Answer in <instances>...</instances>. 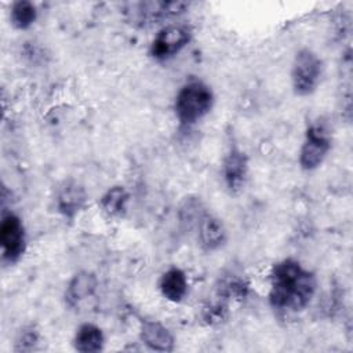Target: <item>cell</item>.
<instances>
[{
  "label": "cell",
  "instance_id": "9c48e42d",
  "mask_svg": "<svg viewBox=\"0 0 353 353\" xmlns=\"http://www.w3.org/2000/svg\"><path fill=\"white\" fill-rule=\"evenodd\" d=\"M199 241L205 251H215L225 245L228 232L223 222L211 214H204L197 223Z\"/></svg>",
  "mask_w": 353,
  "mask_h": 353
},
{
  "label": "cell",
  "instance_id": "ac0fdd59",
  "mask_svg": "<svg viewBox=\"0 0 353 353\" xmlns=\"http://www.w3.org/2000/svg\"><path fill=\"white\" fill-rule=\"evenodd\" d=\"M228 314V305L223 299H218L210 305H207L203 309V319L208 323V324H216L221 323L222 320L226 319Z\"/></svg>",
  "mask_w": 353,
  "mask_h": 353
},
{
  "label": "cell",
  "instance_id": "2e32d148",
  "mask_svg": "<svg viewBox=\"0 0 353 353\" xmlns=\"http://www.w3.org/2000/svg\"><path fill=\"white\" fill-rule=\"evenodd\" d=\"M37 18V8L28 0H19L12 3L10 10V21L18 30L29 29Z\"/></svg>",
  "mask_w": 353,
  "mask_h": 353
},
{
  "label": "cell",
  "instance_id": "3957f363",
  "mask_svg": "<svg viewBox=\"0 0 353 353\" xmlns=\"http://www.w3.org/2000/svg\"><path fill=\"white\" fill-rule=\"evenodd\" d=\"M323 69V61L314 51L309 48L299 50L294 58L291 69L294 92L299 97L314 92L321 81Z\"/></svg>",
  "mask_w": 353,
  "mask_h": 353
},
{
  "label": "cell",
  "instance_id": "d6986e66",
  "mask_svg": "<svg viewBox=\"0 0 353 353\" xmlns=\"http://www.w3.org/2000/svg\"><path fill=\"white\" fill-rule=\"evenodd\" d=\"M39 342V334L33 327H25L19 331L15 341V350L26 352L34 349Z\"/></svg>",
  "mask_w": 353,
  "mask_h": 353
},
{
  "label": "cell",
  "instance_id": "5bb4252c",
  "mask_svg": "<svg viewBox=\"0 0 353 353\" xmlns=\"http://www.w3.org/2000/svg\"><path fill=\"white\" fill-rule=\"evenodd\" d=\"M105 345V336L102 330L92 324V323H84L81 324L73 338V346L77 352L81 353H94L103 349Z\"/></svg>",
  "mask_w": 353,
  "mask_h": 353
},
{
  "label": "cell",
  "instance_id": "5b68a950",
  "mask_svg": "<svg viewBox=\"0 0 353 353\" xmlns=\"http://www.w3.org/2000/svg\"><path fill=\"white\" fill-rule=\"evenodd\" d=\"M1 256L7 263H15L26 250V234L22 219L14 212H4L0 222Z\"/></svg>",
  "mask_w": 353,
  "mask_h": 353
},
{
  "label": "cell",
  "instance_id": "7a4b0ae2",
  "mask_svg": "<svg viewBox=\"0 0 353 353\" xmlns=\"http://www.w3.org/2000/svg\"><path fill=\"white\" fill-rule=\"evenodd\" d=\"M214 105V92L203 81L193 80L181 87L175 97L174 110L178 120L190 125L210 113Z\"/></svg>",
  "mask_w": 353,
  "mask_h": 353
},
{
  "label": "cell",
  "instance_id": "7c38bea8",
  "mask_svg": "<svg viewBox=\"0 0 353 353\" xmlns=\"http://www.w3.org/2000/svg\"><path fill=\"white\" fill-rule=\"evenodd\" d=\"M188 277L179 268H170L159 280V290L170 302H181L188 294Z\"/></svg>",
  "mask_w": 353,
  "mask_h": 353
},
{
  "label": "cell",
  "instance_id": "30bf717a",
  "mask_svg": "<svg viewBox=\"0 0 353 353\" xmlns=\"http://www.w3.org/2000/svg\"><path fill=\"white\" fill-rule=\"evenodd\" d=\"M141 341L152 350L171 352L175 346L174 335L170 330L156 320H145L139 331Z\"/></svg>",
  "mask_w": 353,
  "mask_h": 353
},
{
  "label": "cell",
  "instance_id": "277c9868",
  "mask_svg": "<svg viewBox=\"0 0 353 353\" xmlns=\"http://www.w3.org/2000/svg\"><path fill=\"white\" fill-rule=\"evenodd\" d=\"M192 30L183 23L161 28L150 44V55L156 61H167L179 54L190 41Z\"/></svg>",
  "mask_w": 353,
  "mask_h": 353
},
{
  "label": "cell",
  "instance_id": "e0dca14e",
  "mask_svg": "<svg viewBox=\"0 0 353 353\" xmlns=\"http://www.w3.org/2000/svg\"><path fill=\"white\" fill-rule=\"evenodd\" d=\"M216 291L218 298L223 301L243 299L248 292V283L237 274H228L219 280Z\"/></svg>",
  "mask_w": 353,
  "mask_h": 353
},
{
  "label": "cell",
  "instance_id": "9a60e30c",
  "mask_svg": "<svg viewBox=\"0 0 353 353\" xmlns=\"http://www.w3.org/2000/svg\"><path fill=\"white\" fill-rule=\"evenodd\" d=\"M130 201V193L124 186H112L101 197V208L109 218H121Z\"/></svg>",
  "mask_w": 353,
  "mask_h": 353
},
{
  "label": "cell",
  "instance_id": "6da1fadb",
  "mask_svg": "<svg viewBox=\"0 0 353 353\" xmlns=\"http://www.w3.org/2000/svg\"><path fill=\"white\" fill-rule=\"evenodd\" d=\"M317 290L314 273L305 269L295 259L277 262L270 272L269 302L274 309L284 312L303 310Z\"/></svg>",
  "mask_w": 353,
  "mask_h": 353
},
{
  "label": "cell",
  "instance_id": "ba28073f",
  "mask_svg": "<svg viewBox=\"0 0 353 353\" xmlns=\"http://www.w3.org/2000/svg\"><path fill=\"white\" fill-rule=\"evenodd\" d=\"M222 175L230 193H239L247 181L248 159L243 150L232 146L226 153L222 164Z\"/></svg>",
  "mask_w": 353,
  "mask_h": 353
},
{
  "label": "cell",
  "instance_id": "8fae6325",
  "mask_svg": "<svg viewBox=\"0 0 353 353\" xmlns=\"http://www.w3.org/2000/svg\"><path fill=\"white\" fill-rule=\"evenodd\" d=\"M87 194L76 181H65L57 196L58 211L65 218H73L85 204Z\"/></svg>",
  "mask_w": 353,
  "mask_h": 353
},
{
  "label": "cell",
  "instance_id": "8992f818",
  "mask_svg": "<svg viewBox=\"0 0 353 353\" xmlns=\"http://www.w3.org/2000/svg\"><path fill=\"white\" fill-rule=\"evenodd\" d=\"M331 149L328 130L321 124H312L305 134V141L299 152V164L305 171L316 170L321 165Z\"/></svg>",
  "mask_w": 353,
  "mask_h": 353
},
{
  "label": "cell",
  "instance_id": "4fadbf2b",
  "mask_svg": "<svg viewBox=\"0 0 353 353\" xmlns=\"http://www.w3.org/2000/svg\"><path fill=\"white\" fill-rule=\"evenodd\" d=\"M97 285L98 280L92 273L79 272L77 274H74L73 279L69 281L65 292V301L68 306H79L83 301H85L95 292Z\"/></svg>",
  "mask_w": 353,
  "mask_h": 353
},
{
  "label": "cell",
  "instance_id": "52a82bcc",
  "mask_svg": "<svg viewBox=\"0 0 353 353\" xmlns=\"http://www.w3.org/2000/svg\"><path fill=\"white\" fill-rule=\"evenodd\" d=\"M186 7L188 4L183 1H148L132 4L128 14L134 22L145 26L160 22L170 17H176L185 12Z\"/></svg>",
  "mask_w": 353,
  "mask_h": 353
}]
</instances>
